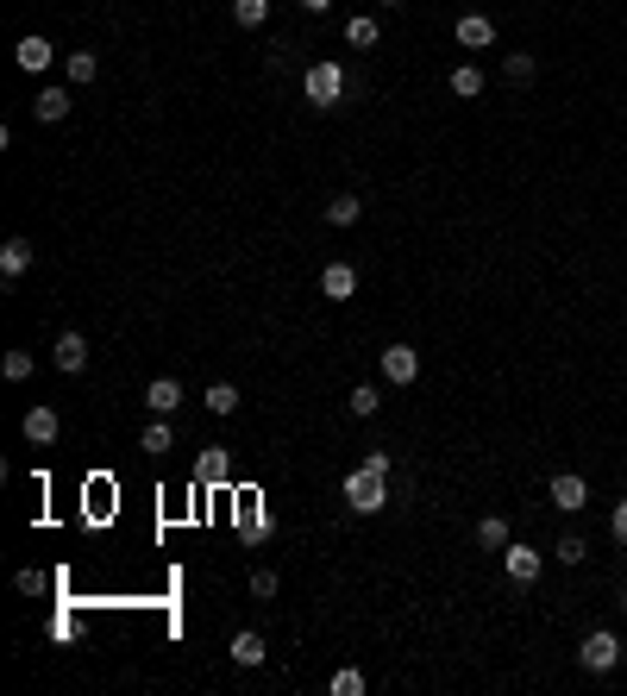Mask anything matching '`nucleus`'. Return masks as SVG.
Here are the masks:
<instances>
[{"instance_id":"nucleus-1","label":"nucleus","mask_w":627,"mask_h":696,"mask_svg":"<svg viewBox=\"0 0 627 696\" xmlns=\"http://www.w3.org/2000/svg\"><path fill=\"white\" fill-rule=\"evenodd\" d=\"M345 508H352V515H383L389 508V452H370L358 471H345Z\"/></svg>"},{"instance_id":"nucleus-2","label":"nucleus","mask_w":627,"mask_h":696,"mask_svg":"<svg viewBox=\"0 0 627 696\" xmlns=\"http://www.w3.org/2000/svg\"><path fill=\"white\" fill-rule=\"evenodd\" d=\"M577 665H584L590 678H609V671L621 665V634L615 628H590L584 646H577Z\"/></svg>"},{"instance_id":"nucleus-3","label":"nucleus","mask_w":627,"mask_h":696,"mask_svg":"<svg viewBox=\"0 0 627 696\" xmlns=\"http://www.w3.org/2000/svg\"><path fill=\"white\" fill-rule=\"evenodd\" d=\"M345 69L333 63V57H320V63H308V76H301V95H308L314 107H339V95H345Z\"/></svg>"},{"instance_id":"nucleus-4","label":"nucleus","mask_w":627,"mask_h":696,"mask_svg":"<svg viewBox=\"0 0 627 696\" xmlns=\"http://www.w3.org/2000/svg\"><path fill=\"white\" fill-rule=\"evenodd\" d=\"M232 527H239V546H264V540H270V508H264V496H258V490H239Z\"/></svg>"},{"instance_id":"nucleus-5","label":"nucleus","mask_w":627,"mask_h":696,"mask_svg":"<svg viewBox=\"0 0 627 696\" xmlns=\"http://www.w3.org/2000/svg\"><path fill=\"white\" fill-rule=\"evenodd\" d=\"M546 496H552V508H559V515H584V508H590V483L577 477V471H559Z\"/></svg>"},{"instance_id":"nucleus-6","label":"nucleus","mask_w":627,"mask_h":696,"mask_svg":"<svg viewBox=\"0 0 627 696\" xmlns=\"http://www.w3.org/2000/svg\"><path fill=\"white\" fill-rule=\"evenodd\" d=\"M502 571L515 577V584H540V546L508 540V546H502Z\"/></svg>"},{"instance_id":"nucleus-7","label":"nucleus","mask_w":627,"mask_h":696,"mask_svg":"<svg viewBox=\"0 0 627 696\" xmlns=\"http://www.w3.org/2000/svg\"><path fill=\"white\" fill-rule=\"evenodd\" d=\"M13 63H19V69H26V76H44V69H51V63H57V44L32 32V38H19V44H13Z\"/></svg>"},{"instance_id":"nucleus-8","label":"nucleus","mask_w":627,"mask_h":696,"mask_svg":"<svg viewBox=\"0 0 627 696\" xmlns=\"http://www.w3.org/2000/svg\"><path fill=\"white\" fill-rule=\"evenodd\" d=\"M19 433H26L32 446H57L63 421H57V408H51V402H38V408H26V421H19Z\"/></svg>"},{"instance_id":"nucleus-9","label":"nucleus","mask_w":627,"mask_h":696,"mask_svg":"<svg viewBox=\"0 0 627 696\" xmlns=\"http://www.w3.org/2000/svg\"><path fill=\"white\" fill-rule=\"evenodd\" d=\"M458 44H464V51H490V44H496V19L490 13H458Z\"/></svg>"},{"instance_id":"nucleus-10","label":"nucleus","mask_w":627,"mask_h":696,"mask_svg":"<svg viewBox=\"0 0 627 696\" xmlns=\"http://www.w3.org/2000/svg\"><path fill=\"white\" fill-rule=\"evenodd\" d=\"M195 483H201V490H220V483H232V458H226V446H207V452L195 458Z\"/></svg>"},{"instance_id":"nucleus-11","label":"nucleus","mask_w":627,"mask_h":696,"mask_svg":"<svg viewBox=\"0 0 627 696\" xmlns=\"http://www.w3.org/2000/svg\"><path fill=\"white\" fill-rule=\"evenodd\" d=\"M383 377L396 383V389H408L414 377H421V358H414V345H389V352H383Z\"/></svg>"},{"instance_id":"nucleus-12","label":"nucleus","mask_w":627,"mask_h":696,"mask_svg":"<svg viewBox=\"0 0 627 696\" xmlns=\"http://www.w3.org/2000/svg\"><path fill=\"white\" fill-rule=\"evenodd\" d=\"M51 358H57V370H69V377H82V370H88V339H82V333H57Z\"/></svg>"},{"instance_id":"nucleus-13","label":"nucleus","mask_w":627,"mask_h":696,"mask_svg":"<svg viewBox=\"0 0 627 696\" xmlns=\"http://www.w3.org/2000/svg\"><path fill=\"white\" fill-rule=\"evenodd\" d=\"M320 295H327V301H352L358 295V270L352 264H327V270H320Z\"/></svg>"},{"instance_id":"nucleus-14","label":"nucleus","mask_w":627,"mask_h":696,"mask_svg":"<svg viewBox=\"0 0 627 696\" xmlns=\"http://www.w3.org/2000/svg\"><path fill=\"white\" fill-rule=\"evenodd\" d=\"M69 107H76V95H69V88H38V101H32V113H38L44 126L69 120Z\"/></svg>"},{"instance_id":"nucleus-15","label":"nucleus","mask_w":627,"mask_h":696,"mask_svg":"<svg viewBox=\"0 0 627 696\" xmlns=\"http://www.w3.org/2000/svg\"><path fill=\"white\" fill-rule=\"evenodd\" d=\"M26 270H32V239H7V245H0V276L19 283Z\"/></svg>"},{"instance_id":"nucleus-16","label":"nucleus","mask_w":627,"mask_h":696,"mask_svg":"<svg viewBox=\"0 0 627 696\" xmlns=\"http://www.w3.org/2000/svg\"><path fill=\"white\" fill-rule=\"evenodd\" d=\"M145 408H151V414H176V408H182V383H176V377H157V383L145 389Z\"/></svg>"},{"instance_id":"nucleus-17","label":"nucleus","mask_w":627,"mask_h":696,"mask_svg":"<svg viewBox=\"0 0 627 696\" xmlns=\"http://www.w3.org/2000/svg\"><path fill=\"white\" fill-rule=\"evenodd\" d=\"M226 653H232V665H245V671L270 659V653H264V634H251V628H245V634H232V646H226Z\"/></svg>"},{"instance_id":"nucleus-18","label":"nucleus","mask_w":627,"mask_h":696,"mask_svg":"<svg viewBox=\"0 0 627 696\" xmlns=\"http://www.w3.org/2000/svg\"><path fill=\"white\" fill-rule=\"evenodd\" d=\"M483 88H490V76H483L477 63H458V69H452V95H458V101H477Z\"/></svg>"},{"instance_id":"nucleus-19","label":"nucleus","mask_w":627,"mask_h":696,"mask_svg":"<svg viewBox=\"0 0 627 696\" xmlns=\"http://www.w3.org/2000/svg\"><path fill=\"white\" fill-rule=\"evenodd\" d=\"M533 76H540V63H533L527 51H508V57H502V82H508V88H527Z\"/></svg>"},{"instance_id":"nucleus-20","label":"nucleus","mask_w":627,"mask_h":696,"mask_svg":"<svg viewBox=\"0 0 627 696\" xmlns=\"http://www.w3.org/2000/svg\"><path fill=\"white\" fill-rule=\"evenodd\" d=\"M176 446V433H170V421H164V414H157V421L145 427V433H138V452H151V458H164Z\"/></svg>"},{"instance_id":"nucleus-21","label":"nucleus","mask_w":627,"mask_h":696,"mask_svg":"<svg viewBox=\"0 0 627 696\" xmlns=\"http://www.w3.org/2000/svg\"><path fill=\"white\" fill-rule=\"evenodd\" d=\"M207 414H220V421H226V414H239V389H232V383H207Z\"/></svg>"},{"instance_id":"nucleus-22","label":"nucleus","mask_w":627,"mask_h":696,"mask_svg":"<svg viewBox=\"0 0 627 696\" xmlns=\"http://www.w3.org/2000/svg\"><path fill=\"white\" fill-rule=\"evenodd\" d=\"M345 408H352V414H358V421H370V414H377V408H383V389H377V383H358V389H352V396H345Z\"/></svg>"},{"instance_id":"nucleus-23","label":"nucleus","mask_w":627,"mask_h":696,"mask_svg":"<svg viewBox=\"0 0 627 696\" xmlns=\"http://www.w3.org/2000/svg\"><path fill=\"white\" fill-rule=\"evenodd\" d=\"M508 540H515V533H508V521H502V515H483V521H477V546H490V552H502Z\"/></svg>"},{"instance_id":"nucleus-24","label":"nucleus","mask_w":627,"mask_h":696,"mask_svg":"<svg viewBox=\"0 0 627 696\" xmlns=\"http://www.w3.org/2000/svg\"><path fill=\"white\" fill-rule=\"evenodd\" d=\"M552 559H559V565H584V559H590V540H584V533H559Z\"/></svg>"},{"instance_id":"nucleus-25","label":"nucleus","mask_w":627,"mask_h":696,"mask_svg":"<svg viewBox=\"0 0 627 696\" xmlns=\"http://www.w3.org/2000/svg\"><path fill=\"white\" fill-rule=\"evenodd\" d=\"M358 214H364L358 195H333V201H327V226H358Z\"/></svg>"},{"instance_id":"nucleus-26","label":"nucleus","mask_w":627,"mask_h":696,"mask_svg":"<svg viewBox=\"0 0 627 696\" xmlns=\"http://www.w3.org/2000/svg\"><path fill=\"white\" fill-rule=\"evenodd\" d=\"M345 44H352V51H370V44H377V19H370V13L345 19Z\"/></svg>"},{"instance_id":"nucleus-27","label":"nucleus","mask_w":627,"mask_h":696,"mask_svg":"<svg viewBox=\"0 0 627 696\" xmlns=\"http://www.w3.org/2000/svg\"><path fill=\"white\" fill-rule=\"evenodd\" d=\"M327 690H333V696H364V690H370V678H364V671H358V665H339Z\"/></svg>"},{"instance_id":"nucleus-28","label":"nucleus","mask_w":627,"mask_h":696,"mask_svg":"<svg viewBox=\"0 0 627 696\" xmlns=\"http://www.w3.org/2000/svg\"><path fill=\"white\" fill-rule=\"evenodd\" d=\"M63 69H69V82H82V88H88V82L101 76V57H95V51H69V63H63Z\"/></svg>"},{"instance_id":"nucleus-29","label":"nucleus","mask_w":627,"mask_h":696,"mask_svg":"<svg viewBox=\"0 0 627 696\" xmlns=\"http://www.w3.org/2000/svg\"><path fill=\"white\" fill-rule=\"evenodd\" d=\"M232 19H239L245 32H258L264 19H270V0H232Z\"/></svg>"},{"instance_id":"nucleus-30","label":"nucleus","mask_w":627,"mask_h":696,"mask_svg":"<svg viewBox=\"0 0 627 696\" xmlns=\"http://www.w3.org/2000/svg\"><path fill=\"white\" fill-rule=\"evenodd\" d=\"M0 370H7V383H26L32 377V352H7V364H0Z\"/></svg>"},{"instance_id":"nucleus-31","label":"nucleus","mask_w":627,"mask_h":696,"mask_svg":"<svg viewBox=\"0 0 627 696\" xmlns=\"http://www.w3.org/2000/svg\"><path fill=\"white\" fill-rule=\"evenodd\" d=\"M609 533H615V546H627V502L609 508Z\"/></svg>"},{"instance_id":"nucleus-32","label":"nucleus","mask_w":627,"mask_h":696,"mask_svg":"<svg viewBox=\"0 0 627 696\" xmlns=\"http://www.w3.org/2000/svg\"><path fill=\"white\" fill-rule=\"evenodd\" d=\"M13 584H19V590H26V596H44V571H19V577H13Z\"/></svg>"},{"instance_id":"nucleus-33","label":"nucleus","mask_w":627,"mask_h":696,"mask_svg":"<svg viewBox=\"0 0 627 696\" xmlns=\"http://www.w3.org/2000/svg\"><path fill=\"white\" fill-rule=\"evenodd\" d=\"M251 596H276V571H251Z\"/></svg>"},{"instance_id":"nucleus-34","label":"nucleus","mask_w":627,"mask_h":696,"mask_svg":"<svg viewBox=\"0 0 627 696\" xmlns=\"http://www.w3.org/2000/svg\"><path fill=\"white\" fill-rule=\"evenodd\" d=\"M301 13H333V0H301Z\"/></svg>"},{"instance_id":"nucleus-35","label":"nucleus","mask_w":627,"mask_h":696,"mask_svg":"<svg viewBox=\"0 0 627 696\" xmlns=\"http://www.w3.org/2000/svg\"><path fill=\"white\" fill-rule=\"evenodd\" d=\"M377 7H408V0H377Z\"/></svg>"},{"instance_id":"nucleus-36","label":"nucleus","mask_w":627,"mask_h":696,"mask_svg":"<svg viewBox=\"0 0 627 696\" xmlns=\"http://www.w3.org/2000/svg\"><path fill=\"white\" fill-rule=\"evenodd\" d=\"M621 615H627V590H621Z\"/></svg>"}]
</instances>
